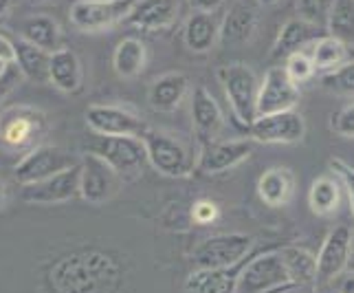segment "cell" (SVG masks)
Returning a JSON list of instances; mask_svg holds the SVG:
<instances>
[{"instance_id":"cell-31","label":"cell","mask_w":354,"mask_h":293,"mask_svg":"<svg viewBox=\"0 0 354 293\" xmlns=\"http://www.w3.org/2000/svg\"><path fill=\"white\" fill-rule=\"evenodd\" d=\"M328 35L346 46L354 44V0H335L326 20Z\"/></svg>"},{"instance_id":"cell-17","label":"cell","mask_w":354,"mask_h":293,"mask_svg":"<svg viewBox=\"0 0 354 293\" xmlns=\"http://www.w3.org/2000/svg\"><path fill=\"white\" fill-rule=\"evenodd\" d=\"M178 18V0H134L126 22L143 31H161Z\"/></svg>"},{"instance_id":"cell-26","label":"cell","mask_w":354,"mask_h":293,"mask_svg":"<svg viewBox=\"0 0 354 293\" xmlns=\"http://www.w3.org/2000/svg\"><path fill=\"white\" fill-rule=\"evenodd\" d=\"M258 194L268 207H284L295 194V175L288 168H268L258 181Z\"/></svg>"},{"instance_id":"cell-5","label":"cell","mask_w":354,"mask_h":293,"mask_svg":"<svg viewBox=\"0 0 354 293\" xmlns=\"http://www.w3.org/2000/svg\"><path fill=\"white\" fill-rule=\"evenodd\" d=\"M297 289L290 285L279 251H262L247 260L238 280V293H286Z\"/></svg>"},{"instance_id":"cell-15","label":"cell","mask_w":354,"mask_h":293,"mask_svg":"<svg viewBox=\"0 0 354 293\" xmlns=\"http://www.w3.org/2000/svg\"><path fill=\"white\" fill-rule=\"evenodd\" d=\"M80 194V166H73L46 181L22 186L20 199L31 205H57L75 199Z\"/></svg>"},{"instance_id":"cell-40","label":"cell","mask_w":354,"mask_h":293,"mask_svg":"<svg viewBox=\"0 0 354 293\" xmlns=\"http://www.w3.org/2000/svg\"><path fill=\"white\" fill-rule=\"evenodd\" d=\"M333 283H335V293H354V272H344Z\"/></svg>"},{"instance_id":"cell-14","label":"cell","mask_w":354,"mask_h":293,"mask_svg":"<svg viewBox=\"0 0 354 293\" xmlns=\"http://www.w3.org/2000/svg\"><path fill=\"white\" fill-rule=\"evenodd\" d=\"M251 139L260 143H297L306 135V121L297 111L255 117L249 126Z\"/></svg>"},{"instance_id":"cell-1","label":"cell","mask_w":354,"mask_h":293,"mask_svg":"<svg viewBox=\"0 0 354 293\" xmlns=\"http://www.w3.org/2000/svg\"><path fill=\"white\" fill-rule=\"evenodd\" d=\"M119 269L102 251L64 256L48 272L55 293H108L117 283Z\"/></svg>"},{"instance_id":"cell-7","label":"cell","mask_w":354,"mask_h":293,"mask_svg":"<svg viewBox=\"0 0 354 293\" xmlns=\"http://www.w3.org/2000/svg\"><path fill=\"white\" fill-rule=\"evenodd\" d=\"M253 247V236L231 231L201 240L192 251V263L196 269H223L247 258Z\"/></svg>"},{"instance_id":"cell-30","label":"cell","mask_w":354,"mask_h":293,"mask_svg":"<svg viewBox=\"0 0 354 293\" xmlns=\"http://www.w3.org/2000/svg\"><path fill=\"white\" fill-rule=\"evenodd\" d=\"M341 201V188L339 179L333 175H322L313 181L308 192V205L317 216H330L337 212Z\"/></svg>"},{"instance_id":"cell-39","label":"cell","mask_w":354,"mask_h":293,"mask_svg":"<svg viewBox=\"0 0 354 293\" xmlns=\"http://www.w3.org/2000/svg\"><path fill=\"white\" fill-rule=\"evenodd\" d=\"M18 80H20V71L16 64H9L7 71L3 73V78H0V102L5 100V97L18 87Z\"/></svg>"},{"instance_id":"cell-23","label":"cell","mask_w":354,"mask_h":293,"mask_svg":"<svg viewBox=\"0 0 354 293\" xmlns=\"http://www.w3.org/2000/svg\"><path fill=\"white\" fill-rule=\"evenodd\" d=\"M48 82L62 93H77L82 87V62L71 48H57L48 57Z\"/></svg>"},{"instance_id":"cell-29","label":"cell","mask_w":354,"mask_h":293,"mask_svg":"<svg viewBox=\"0 0 354 293\" xmlns=\"http://www.w3.org/2000/svg\"><path fill=\"white\" fill-rule=\"evenodd\" d=\"M145 62H148V51H145V44L139 38H124L115 46L113 69L119 78L132 80L141 76Z\"/></svg>"},{"instance_id":"cell-41","label":"cell","mask_w":354,"mask_h":293,"mask_svg":"<svg viewBox=\"0 0 354 293\" xmlns=\"http://www.w3.org/2000/svg\"><path fill=\"white\" fill-rule=\"evenodd\" d=\"M225 0H189V7L194 11H203V14H214Z\"/></svg>"},{"instance_id":"cell-44","label":"cell","mask_w":354,"mask_h":293,"mask_svg":"<svg viewBox=\"0 0 354 293\" xmlns=\"http://www.w3.org/2000/svg\"><path fill=\"white\" fill-rule=\"evenodd\" d=\"M5 201H7V186H5V181L0 179V207L5 205Z\"/></svg>"},{"instance_id":"cell-24","label":"cell","mask_w":354,"mask_h":293,"mask_svg":"<svg viewBox=\"0 0 354 293\" xmlns=\"http://www.w3.org/2000/svg\"><path fill=\"white\" fill-rule=\"evenodd\" d=\"M277 251L286 267L290 285H295L297 289L317 287V258L313 251L297 247V245H284Z\"/></svg>"},{"instance_id":"cell-33","label":"cell","mask_w":354,"mask_h":293,"mask_svg":"<svg viewBox=\"0 0 354 293\" xmlns=\"http://www.w3.org/2000/svg\"><path fill=\"white\" fill-rule=\"evenodd\" d=\"M322 87L337 95H352L354 97V60L344 62L335 71H328L322 76Z\"/></svg>"},{"instance_id":"cell-9","label":"cell","mask_w":354,"mask_h":293,"mask_svg":"<svg viewBox=\"0 0 354 293\" xmlns=\"http://www.w3.org/2000/svg\"><path fill=\"white\" fill-rule=\"evenodd\" d=\"M86 124L95 135L104 137H137L141 139L150 126L134 111L115 104H91L86 108Z\"/></svg>"},{"instance_id":"cell-38","label":"cell","mask_w":354,"mask_h":293,"mask_svg":"<svg viewBox=\"0 0 354 293\" xmlns=\"http://www.w3.org/2000/svg\"><path fill=\"white\" fill-rule=\"evenodd\" d=\"M192 216H194V221H196L198 225H209L218 218V205L212 203V201H205V199L196 201V203H194Z\"/></svg>"},{"instance_id":"cell-16","label":"cell","mask_w":354,"mask_h":293,"mask_svg":"<svg viewBox=\"0 0 354 293\" xmlns=\"http://www.w3.org/2000/svg\"><path fill=\"white\" fill-rule=\"evenodd\" d=\"M253 152V139H234V141H218L207 143L198 157V170L205 175H218L247 161Z\"/></svg>"},{"instance_id":"cell-18","label":"cell","mask_w":354,"mask_h":293,"mask_svg":"<svg viewBox=\"0 0 354 293\" xmlns=\"http://www.w3.org/2000/svg\"><path fill=\"white\" fill-rule=\"evenodd\" d=\"M255 31H258V11L244 0L231 5V9L225 14L221 22V38L227 46H242L253 40Z\"/></svg>"},{"instance_id":"cell-22","label":"cell","mask_w":354,"mask_h":293,"mask_svg":"<svg viewBox=\"0 0 354 293\" xmlns=\"http://www.w3.org/2000/svg\"><path fill=\"white\" fill-rule=\"evenodd\" d=\"M322 35L324 33L317 24H310L301 18H292L277 33V40L273 44V57H288L292 53H299L304 46L317 42Z\"/></svg>"},{"instance_id":"cell-4","label":"cell","mask_w":354,"mask_h":293,"mask_svg":"<svg viewBox=\"0 0 354 293\" xmlns=\"http://www.w3.org/2000/svg\"><path fill=\"white\" fill-rule=\"evenodd\" d=\"M218 78L223 82V89L227 95V102L234 111L236 119L242 126H251L258 113H255V104H258V89L260 82L255 71L244 64V62H234L227 64L218 71Z\"/></svg>"},{"instance_id":"cell-28","label":"cell","mask_w":354,"mask_h":293,"mask_svg":"<svg viewBox=\"0 0 354 293\" xmlns=\"http://www.w3.org/2000/svg\"><path fill=\"white\" fill-rule=\"evenodd\" d=\"M14 53H16L14 64L18 66L20 76L38 84L48 82V57H51V53L44 51L40 46L29 44L22 38L14 42Z\"/></svg>"},{"instance_id":"cell-2","label":"cell","mask_w":354,"mask_h":293,"mask_svg":"<svg viewBox=\"0 0 354 293\" xmlns=\"http://www.w3.org/2000/svg\"><path fill=\"white\" fill-rule=\"evenodd\" d=\"M48 130L46 113L35 106L16 104L0 113V145L7 150H33Z\"/></svg>"},{"instance_id":"cell-11","label":"cell","mask_w":354,"mask_h":293,"mask_svg":"<svg viewBox=\"0 0 354 293\" xmlns=\"http://www.w3.org/2000/svg\"><path fill=\"white\" fill-rule=\"evenodd\" d=\"M297 102H299V87L286 76L284 66L268 69L258 89V104H255L258 117L295 111Z\"/></svg>"},{"instance_id":"cell-35","label":"cell","mask_w":354,"mask_h":293,"mask_svg":"<svg viewBox=\"0 0 354 293\" xmlns=\"http://www.w3.org/2000/svg\"><path fill=\"white\" fill-rule=\"evenodd\" d=\"M284 71H286V76H288L292 82L299 84V82H306V80L313 78L315 66H313L310 55H306L304 51H299V53L288 55V62H286Z\"/></svg>"},{"instance_id":"cell-20","label":"cell","mask_w":354,"mask_h":293,"mask_svg":"<svg viewBox=\"0 0 354 293\" xmlns=\"http://www.w3.org/2000/svg\"><path fill=\"white\" fill-rule=\"evenodd\" d=\"M189 93V78L185 73H165L158 76L148 91V104L158 113H172L183 104V100Z\"/></svg>"},{"instance_id":"cell-8","label":"cell","mask_w":354,"mask_h":293,"mask_svg":"<svg viewBox=\"0 0 354 293\" xmlns=\"http://www.w3.org/2000/svg\"><path fill=\"white\" fill-rule=\"evenodd\" d=\"M86 154L100 157L102 161L111 166L117 175L134 172L139 170L148 157H145V145L137 137H104L93 135L86 139Z\"/></svg>"},{"instance_id":"cell-19","label":"cell","mask_w":354,"mask_h":293,"mask_svg":"<svg viewBox=\"0 0 354 293\" xmlns=\"http://www.w3.org/2000/svg\"><path fill=\"white\" fill-rule=\"evenodd\" d=\"M249 258L251 256H247V258H242L240 263L231 267H223V269L192 272L185 283V289L189 293H238V280Z\"/></svg>"},{"instance_id":"cell-10","label":"cell","mask_w":354,"mask_h":293,"mask_svg":"<svg viewBox=\"0 0 354 293\" xmlns=\"http://www.w3.org/2000/svg\"><path fill=\"white\" fill-rule=\"evenodd\" d=\"M134 0H77L71 7V24L80 31H106L126 20Z\"/></svg>"},{"instance_id":"cell-46","label":"cell","mask_w":354,"mask_h":293,"mask_svg":"<svg viewBox=\"0 0 354 293\" xmlns=\"http://www.w3.org/2000/svg\"><path fill=\"white\" fill-rule=\"evenodd\" d=\"M286 293H315L310 287H304V289H292V291H286Z\"/></svg>"},{"instance_id":"cell-48","label":"cell","mask_w":354,"mask_h":293,"mask_svg":"<svg viewBox=\"0 0 354 293\" xmlns=\"http://www.w3.org/2000/svg\"><path fill=\"white\" fill-rule=\"evenodd\" d=\"M326 293H335V291H326Z\"/></svg>"},{"instance_id":"cell-32","label":"cell","mask_w":354,"mask_h":293,"mask_svg":"<svg viewBox=\"0 0 354 293\" xmlns=\"http://www.w3.org/2000/svg\"><path fill=\"white\" fill-rule=\"evenodd\" d=\"M313 66L315 71H335L348 60V46L330 35H322L319 40L313 42Z\"/></svg>"},{"instance_id":"cell-36","label":"cell","mask_w":354,"mask_h":293,"mask_svg":"<svg viewBox=\"0 0 354 293\" xmlns=\"http://www.w3.org/2000/svg\"><path fill=\"white\" fill-rule=\"evenodd\" d=\"M330 128L341 137H354V104L341 108L339 113L333 115Z\"/></svg>"},{"instance_id":"cell-37","label":"cell","mask_w":354,"mask_h":293,"mask_svg":"<svg viewBox=\"0 0 354 293\" xmlns=\"http://www.w3.org/2000/svg\"><path fill=\"white\" fill-rule=\"evenodd\" d=\"M330 168L335 170V175L341 179V183L348 190V199H350V210L354 214V168L348 166L344 159H330Z\"/></svg>"},{"instance_id":"cell-25","label":"cell","mask_w":354,"mask_h":293,"mask_svg":"<svg viewBox=\"0 0 354 293\" xmlns=\"http://www.w3.org/2000/svg\"><path fill=\"white\" fill-rule=\"evenodd\" d=\"M183 38L189 51L194 53H207L212 51L214 44L221 38V22L216 14H203V11H194L185 22V31Z\"/></svg>"},{"instance_id":"cell-42","label":"cell","mask_w":354,"mask_h":293,"mask_svg":"<svg viewBox=\"0 0 354 293\" xmlns=\"http://www.w3.org/2000/svg\"><path fill=\"white\" fill-rule=\"evenodd\" d=\"M0 60H3L5 64H14V60H16L14 42L7 40L5 35H0Z\"/></svg>"},{"instance_id":"cell-27","label":"cell","mask_w":354,"mask_h":293,"mask_svg":"<svg viewBox=\"0 0 354 293\" xmlns=\"http://www.w3.org/2000/svg\"><path fill=\"white\" fill-rule=\"evenodd\" d=\"M20 38L27 40L33 46L44 48V51H48V53L62 48L59 46V42H62V29H59L55 18L44 16V14L24 18L20 24Z\"/></svg>"},{"instance_id":"cell-21","label":"cell","mask_w":354,"mask_h":293,"mask_svg":"<svg viewBox=\"0 0 354 293\" xmlns=\"http://www.w3.org/2000/svg\"><path fill=\"white\" fill-rule=\"evenodd\" d=\"M192 121L198 135L207 141L216 139L225 126L221 106H218L214 95L205 87H196L192 93Z\"/></svg>"},{"instance_id":"cell-34","label":"cell","mask_w":354,"mask_h":293,"mask_svg":"<svg viewBox=\"0 0 354 293\" xmlns=\"http://www.w3.org/2000/svg\"><path fill=\"white\" fill-rule=\"evenodd\" d=\"M335 5V0H297V9H299V18L306 20L317 27H326V20L330 9Z\"/></svg>"},{"instance_id":"cell-12","label":"cell","mask_w":354,"mask_h":293,"mask_svg":"<svg viewBox=\"0 0 354 293\" xmlns=\"http://www.w3.org/2000/svg\"><path fill=\"white\" fill-rule=\"evenodd\" d=\"M119 175L100 157L84 154L80 161V197L88 205H104L119 192Z\"/></svg>"},{"instance_id":"cell-47","label":"cell","mask_w":354,"mask_h":293,"mask_svg":"<svg viewBox=\"0 0 354 293\" xmlns=\"http://www.w3.org/2000/svg\"><path fill=\"white\" fill-rule=\"evenodd\" d=\"M7 66H9V64H5L3 60H0V78H3V73L7 71Z\"/></svg>"},{"instance_id":"cell-6","label":"cell","mask_w":354,"mask_h":293,"mask_svg":"<svg viewBox=\"0 0 354 293\" xmlns=\"http://www.w3.org/2000/svg\"><path fill=\"white\" fill-rule=\"evenodd\" d=\"M80 161L82 157L71 154L59 145H35L14 168V179L20 186H33V183L51 179L73 166H80Z\"/></svg>"},{"instance_id":"cell-13","label":"cell","mask_w":354,"mask_h":293,"mask_svg":"<svg viewBox=\"0 0 354 293\" xmlns=\"http://www.w3.org/2000/svg\"><path fill=\"white\" fill-rule=\"evenodd\" d=\"M354 245V231L350 225H337L330 229V234L326 236L324 245L317 258V285L333 283L337 276L346 272L352 256Z\"/></svg>"},{"instance_id":"cell-3","label":"cell","mask_w":354,"mask_h":293,"mask_svg":"<svg viewBox=\"0 0 354 293\" xmlns=\"http://www.w3.org/2000/svg\"><path fill=\"white\" fill-rule=\"evenodd\" d=\"M141 141L145 145V157H148L150 166L165 177L172 179L187 177L194 170V166H196L192 145L187 141H183L180 137L150 128L141 137Z\"/></svg>"},{"instance_id":"cell-43","label":"cell","mask_w":354,"mask_h":293,"mask_svg":"<svg viewBox=\"0 0 354 293\" xmlns=\"http://www.w3.org/2000/svg\"><path fill=\"white\" fill-rule=\"evenodd\" d=\"M11 5H14V0H0V16H5V14H9V9H11Z\"/></svg>"},{"instance_id":"cell-45","label":"cell","mask_w":354,"mask_h":293,"mask_svg":"<svg viewBox=\"0 0 354 293\" xmlns=\"http://www.w3.org/2000/svg\"><path fill=\"white\" fill-rule=\"evenodd\" d=\"M275 3H279V0H258V5H262V7H273Z\"/></svg>"}]
</instances>
